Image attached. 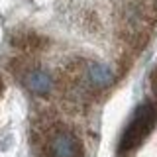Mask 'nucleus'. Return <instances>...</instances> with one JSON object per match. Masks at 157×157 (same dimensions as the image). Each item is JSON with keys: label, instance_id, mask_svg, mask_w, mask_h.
Instances as JSON below:
<instances>
[{"label": "nucleus", "instance_id": "nucleus-1", "mask_svg": "<svg viewBox=\"0 0 157 157\" xmlns=\"http://www.w3.org/2000/svg\"><path fill=\"white\" fill-rule=\"evenodd\" d=\"M155 120H157V108L153 104L147 102V104H141L137 108L134 118H132V122L126 126L124 134H122L120 153H128V151L136 149V147L149 136V132L153 130Z\"/></svg>", "mask_w": 157, "mask_h": 157}, {"label": "nucleus", "instance_id": "nucleus-2", "mask_svg": "<svg viewBox=\"0 0 157 157\" xmlns=\"http://www.w3.org/2000/svg\"><path fill=\"white\" fill-rule=\"evenodd\" d=\"M45 157H85V145L77 134L65 128H53L43 141Z\"/></svg>", "mask_w": 157, "mask_h": 157}, {"label": "nucleus", "instance_id": "nucleus-3", "mask_svg": "<svg viewBox=\"0 0 157 157\" xmlns=\"http://www.w3.org/2000/svg\"><path fill=\"white\" fill-rule=\"evenodd\" d=\"M82 77L90 85L92 90H106L116 82L114 69L100 61H85L82 65Z\"/></svg>", "mask_w": 157, "mask_h": 157}, {"label": "nucleus", "instance_id": "nucleus-4", "mask_svg": "<svg viewBox=\"0 0 157 157\" xmlns=\"http://www.w3.org/2000/svg\"><path fill=\"white\" fill-rule=\"evenodd\" d=\"M22 82L36 96H49L53 92V88H55V78L51 77V73L45 71V69H36V67H32L22 77Z\"/></svg>", "mask_w": 157, "mask_h": 157}, {"label": "nucleus", "instance_id": "nucleus-5", "mask_svg": "<svg viewBox=\"0 0 157 157\" xmlns=\"http://www.w3.org/2000/svg\"><path fill=\"white\" fill-rule=\"evenodd\" d=\"M10 43L24 53H32V51H39V49L45 47L47 39L36 32H16L10 37Z\"/></svg>", "mask_w": 157, "mask_h": 157}, {"label": "nucleus", "instance_id": "nucleus-6", "mask_svg": "<svg viewBox=\"0 0 157 157\" xmlns=\"http://www.w3.org/2000/svg\"><path fill=\"white\" fill-rule=\"evenodd\" d=\"M151 92H153V96L157 100V67H155V71L151 73Z\"/></svg>", "mask_w": 157, "mask_h": 157}, {"label": "nucleus", "instance_id": "nucleus-7", "mask_svg": "<svg viewBox=\"0 0 157 157\" xmlns=\"http://www.w3.org/2000/svg\"><path fill=\"white\" fill-rule=\"evenodd\" d=\"M4 90V81H2V77H0V92Z\"/></svg>", "mask_w": 157, "mask_h": 157}]
</instances>
